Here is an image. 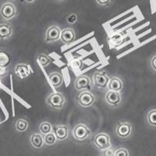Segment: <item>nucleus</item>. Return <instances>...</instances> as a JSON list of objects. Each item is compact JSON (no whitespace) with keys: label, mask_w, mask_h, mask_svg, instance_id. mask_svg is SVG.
<instances>
[{"label":"nucleus","mask_w":156,"mask_h":156,"mask_svg":"<svg viewBox=\"0 0 156 156\" xmlns=\"http://www.w3.org/2000/svg\"><path fill=\"white\" fill-rule=\"evenodd\" d=\"M45 101L51 109L60 110L66 105V98L61 92L55 91L48 94Z\"/></svg>","instance_id":"1"},{"label":"nucleus","mask_w":156,"mask_h":156,"mask_svg":"<svg viewBox=\"0 0 156 156\" xmlns=\"http://www.w3.org/2000/svg\"><path fill=\"white\" fill-rule=\"evenodd\" d=\"M72 135L75 140L83 142L87 140L91 135V129L87 125L83 122L77 123L72 129Z\"/></svg>","instance_id":"2"},{"label":"nucleus","mask_w":156,"mask_h":156,"mask_svg":"<svg viewBox=\"0 0 156 156\" xmlns=\"http://www.w3.org/2000/svg\"><path fill=\"white\" fill-rule=\"evenodd\" d=\"M115 133L119 139L126 140L130 138L133 134V126L128 121H121L117 122L115 128Z\"/></svg>","instance_id":"3"},{"label":"nucleus","mask_w":156,"mask_h":156,"mask_svg":"<svg viewBox=\"0 0 156 156\" xmlns=\"http://www.w3.org/2000/svg\"><path fill=\"white\" fill-rule=\"evenodd\" d=\"M0 15L2 19L10 20L17 15V9L12 2H4L0 8Z\"/></svg>","instance_id":"4"},{"label":"nucleus","mask_w":156,"mask_h":156,"mask_svg":"<svg viewBox=\"0 0 156 156\" xmlns=\"http://www.w3.org/2000/svg\"><path fill=\"white\" fill-rule=\"evenodd\" d=\"M93 142L96 147L100 151H104L108 147H112L111 145V138L109 135L106 133H98L94 136Z\"/></svg>","instance_id":"5"},{"label":"nucleus","mask_w":156,"mask_h":156,"mask_svg":"<svg viewBox=\"0 0 156 156\" xmlns=\"http://www.w3.org/2000/svg\"><path fill=\"white\" fill-rule=\"evenodd\" d=\"M95 102V97L90 90H83L78 94L77 103L83 108L91 107Z\"/></svg>","instance_id":"6"},{"label":"nucleus","mask_w":156,"mask_h":156,"mask_svg":"<svg viewBox=\"0 0 156 156\" xmlns=\"http://www.w3.org/2000/svg\"><path fill=\"white\" fill-rule=\"evenodd\" d=\"M109 77L105 73L96 72L93 75V84L98 90H104L108 87Z\"/></svg>","instance_id":"7"},{"label":"nucleus","mask_w":156,"mask_h":156,"mask_svg":"<svg viewBox=\"0 0 156 156\" xmlns=\"http://www.w3.org/2000/svg\"><path fill=\"white\" fill-rule=\"evenodd\" d=\"M62 30L58 25H51L46 30L44 41L48 43H52L60 40Z\"/></svg>","instance_id":"8"},{"label":"nucleus","mask_w":156,"mask_h":156,"mask_svg":"<svg viewBox=\"0 0 156 156\" xmlns=\"http://www.w3.org/2000/svg\"><path fill=\"white\" fill-rule=\"evenodd\" d=\"M105 101L109 106L117 108L121 105L122 95L120 92H115L112 90H108L105 94Z\"/></svg>","instance_id":"9"},{"label":"nucleus","mask_w":156,"mask_h":156,"mask_svg":"<svg viewBox=\"0 0 156 156\" xmlns=\"http://www.w3.org/2000/svg\"><path fill=\"white\" fill-rule=\"evenodd\" d=\"M90 79L87 75H80L76 76L74 80V87L78 91L90 90Z\"/></svg>","instance_id":"10"},{"label":"nucleus","mask_w":156,"mask_h":156,"mask_svg":"<svg viewBox=\"0 0 156 156\" xmlns=\"http://www.w3.org/2000/svg\"><path fill=\"white\" fill-rule=\"evenodd\" d=\"M53 133L55 135L58 141H65L68 139L69 135V128L65 124H58L53 127Z\"/></svg>","instance_id":"11"},{"label":"nucleus","mask_w":156,"mask_h":156,"mask_svg":"<svg viewBox=\"0 0 156 156\" xmlns=\"http://www.w3.org/2000/svg\"><path fill=\"white\" fill-rule=\"evenodd\" d=\"M75 40H76V33L73 28L67 27L62 29L60 36V41L62 44L68 45L74 42Z\"/></svg>","instance_id":"12"},{"label":"nucleus","mask_w":156,"mask_h":156,"mask_svg":"<svg viewBox=\"0 0 156 156\" xmlns=\"http://www.w3.org/2000/svg\"><path fill=\"white\" fill-rule=\"evenodd\" d=\"M14 72L16 76L20 79H25L30 76L31 73L30 66L27 63H18L14 68Z\"/></svg>","instance_id":"13"},{"label":"nucleus","mask_w":156,"mask_h":156,"mask_svg":"<svg viewBox=\"0 0 156 156\" xmlns=\"http://www.w3.org/2000/svg\"><path fill=\"white\" fill-rule=\"evenodd\" d=\"M123 82L122 79L119 78V76H112L110 78L109 82L108 84V90H112L115 92H121L123 89Z\"/></svg>","instance_id":"14"},{"label":"nucleus","mask_w":156,"mask_h":156,"mask_svg":"<svg viewBox=\"0 0 156 156\" xmlns=\"http://www.w3.org/2000/svg\"><path fill=\"white\" fill-rule=\"evenodd\" d=\"M48 81L54 88H58L63 83V76L59 72H52L48 74Z\"/></svg>","instance_id":"15"},{"label":"nucleus","mask_w":156,"mask_h":156,"mask_svg":"<svg viewBox=\"0 0 156 156\" xmlns=\"http://www.w3.org/2000/svg\"><path fill=\"white\" fill-rule=\"evenodd\" d=\"M12 33V27L9 23H0V41L10 38Z\"/></svg>","instance_id":"16"},{"label":"nucleus","mask_w":156,"mask_h":156,"mask_svg":"<svg viewBox=\"0 0 156 156\" xmlns=\"http://www.w3.org/2000/svg\"><path fill=\"white\" fill-rule=\"evenodd\" d=\"M30 143L34 149H41L44 145V136L39 133H34L30 136Z\"/></svg>","instance_id":"17"},{"label":"nucleus","mask_w":156,"mask_h":156,"mask_svg":"<svg viewBox=\"0 0 156 156\" xmlns=\"http://www.w3.org/2000/svg\"><path fill=\"white\" fill-rule=\"evenodd\" d=\"M15 129L19 133H23L27 131L29 127V122L24 118H19L15 122Z\"/></svg>","instance_id":"18"},{"label":"nucleus","mask_w":156,"mask_h":156,"mask_svg":"<svg viewBox=\"0 0 156 156\" xmlns=\"http://www.w3.org/2000/svg\"><path fill=\"white\" fill-rule=\"evenodd\" d=\"M52 131H53V126L48 121H44L39 124V133H41L42 136H45Z\"/></svg>","instance_id":"19"},{"label":"nucleus","mask_w":156,"mask_h":156,"mask_svg":"<svg viewBox=\"0 0 156 156\" xmlns=\"http://www.w3.org/2000/svg\"><path fill=\"white\" fill-rule=\"evenodd\" d=\"M146 121L149 126L156 127V108L150 109L146 115Z\"/></svg>","instance_id":"20"},{"label":"nucleus","mask_w":156,"mask_h":156,"mask_svg":"<svg viewBox=\"0 0 156 156\" xmlns=\"http://www.w3.org/2000/svg\"><path fill=\"white\" fill-rule=\"evenodd\" d=\"M11 62L10 55L9 53L3 51H0V66L6 68Z\"/></svg>","instance_id":"21"},{"label":"nucleus","mask_w":156,"mask_h":156,"mask_svg":"<svg viewBox=\"0 0 156 156\" xmlns=\"http://www.w3.org/2000/svg\"><path fill=\"white\" fill-rule=\"evenodd\" d=\"M37 61L43 67H47V66L51 63V58L48 55L44 53H41L37 55Z\"/></svg>","instance_id":"22"},{"label":"nucleus","mask_w":156,"mask_h":156,"mask_svg":"<svg viewBox=\"0 0 156 156\" xmlns=\"http://www.w3.org/2000/svg\"><path fill=\"white\" fill-rule=\"evenodd\" d=\"M44 145L47 146H52L57 143V139L55 137V135L54 134L53 131L51 133H48V134L44 136Z\"/></svg>","instance_id":"23"},{"label":"nucleus","mask_w":156,"mask_h":156,"mask_svg":"<svg viewBox=\"0 0 156 156\" xmlns=\"http://www.w3.org/2000/svg\"><path fill=\"white\" fill-rule=\"evenodd\" d=\"M115 156H129V153L126 148L119 147V148L115 149Z\"/></svg>","instance_id":"24"},{"label":"nucleus","mask_w":156,"mask_h":156,"mask_svg":"<svg viewBox=\"0 0 156 156\" xmlns=\"http://www.w3.org/2000/svg\"><path fill=\"white\" fill-rule=\"evenodd\" d=\"M115 149L110 147L101 151V156H115Z\"/></svg>","instance_id":"25"},{"label":"nucleus","mask_w":156,"mask_h":156,"mask_svg":"<svg viewBox=\"0 0 156 156\" xmlns=\"http://www.w3.org/2000/svg\"><path fill=\"white\" fill-rule=\"evenodd\" d=\"M150 66H151V69L154 72H156V54L151 57V60H150Z\"/></svg>","instance_id":"26"},{"label":"nucleus","mask_w":156,"mask_h":156,"mask_svg":"<svg viewBox=\"0 0 156 156\" xmlns=\"http://www.w3.org/2000/svg\"><path fill=\"white\" fill-rule=\"evenodd\" d=\"M96 3L98 5H99L100 6H107V5H110L112 3V2L110 0H105V1H100V0H97L96 1Z\"/></svg>","instance_id":"27"},{"label":"nucleus","mask_w":156,"mask_h":156,"mask_svg":"<svg viewBox=\"0 0 156 156\" xmlns=\"http://www.w3.org/2000/svg\"><path fill=\"white\" fill-rule=\"evenodd\" d=\"M2 76H0V87H1V85H2Z\"/></svg>","instance_id":"28"},{"label":"nucleus","mask_w":156,"mask_h":156,"mask_svg":"<svg viewBox=\"0 0 156 156\" xmlns=\"http://www.w3.org/2000/svg\"><path fill=\"white\" fill-rule=\"evenodd\" d=\"M0 123H1V118H0Z\"/></svg>","instance_id":"29"}]
</instances>
